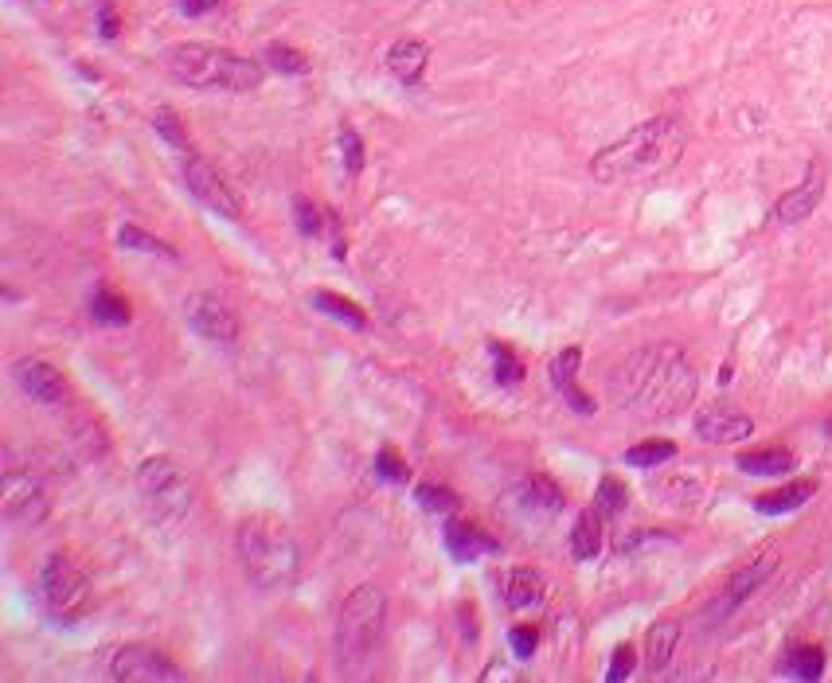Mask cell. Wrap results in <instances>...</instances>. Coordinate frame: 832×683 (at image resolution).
<instances>
[{"label": "cell", "instance_id": "4dcf8cb0", "mask_svg": "<svg viewBox=\"0 0 832 683\" xmlns=\"http://www.w3.org/2000/svg\"><path fill=\"white\" fill-rule=\"evenodd\" d=\"M488 356H493V375L496 383H505V387H516V383L524 379V364L521 356H516L508 344H488Z\"/></svg>", "mask_w": 832, "mask_h": 683}, {"label": "cell", "instance_id": "30bf717a", "mask_svg": "<svg viewBox=\"0 0 832 683\" xmlns=\"http://www.w3.org/2000/svg\"><path fill=\"white\" fill-rule=\"evenodd\" d=\"M185 184L204 207H211V211L219 215V219H231V222L242 219V204L231 191V184H227L208 160L196 157V152H188V160H185Z\"/></svg>", "mask_w": 832, "mask_h": 683}, {"label": "cell", "instance_id": "83f0119b", "mask_svg": "<svg viewBox=\"0 0 832 683\" xmlns=\"http://www.w3.org/2000/svg\"><path fill=\"white\" fill-rule=\"evenodd\" d=\"M294 222L305 239H325L328 231V207L313 204L309 196H294Z\"/></svg>", "mask_w": 832, "mask_h": 683}, {"label": "cell", "instance_id": "d6a6232c", "mask_svg": "<svg viewBox=\"0 0 832 683\" xmlns=\"http://www.w3.org/2000/svg\"><path fill=\"white\" fill-rule=\"evenodd\" d=\"M625 504H630V493H625V485L617 477H602L598 481V493H594V508L602 512V516H622Z\"/></svg>", "mask_w": 832, "mask_h": 683}, {"label": "cell", "instance_id": "6da1fadb", "mask_svg": "<svg viewBox=\"0 0 832 683\" xmlns=\"http://www.w3.org/2000/svg\"><path fill=\"white\" fill-rule=\"evenodd\" d=\"M700 375L681 344H648L622 359L610 379L614 398L637 418H673L696 398Z\"/></svg>", "mask_w": 832, "mask_h": 683}, {"label": "cell", "instance_id": "f1b7e54d", "mask_svg": "<svg viewBox=\"0 0 832 683\" xmlns=\"http://www.w3.org/2000/svg\"><path fill=\"white\" fill-rule=\"evenodd\" d=\"M415 501H418V508H423L426 516H454V512L462 508V501H457L454 488L434 485V481H426V485L415 488Z\"/></svg>", "mask_w": 832, "mask_h": 683}, {"label": "cell", "instance_id": "cb8c5ba5", "mask_svg": "<svg viewBox=\"0 0 832 683\" xmlns=\"http://www.w3.org/2000/svg\"><path fill=\"white\" fill-rule=\"evenodd\" d=\"M90 317H95L98 325L126 328V325H129V317H133V309H129L126 297L113 294L110 286H98L95 294H90Z\"/></svg>", "mask_w": 832, "mask_h": 683}, {"label": "cell", "instance_id": "7a4b0ae2", "mask_svg": "<svg viewBox=\"0 0 832 683\" xmlns=\"http://www.w3.org/2000/svg\"><path fill=\"white\" fill-rule=\"evenodd\" d=\"M684 126L676 118H648L633 126L614 145L594 152L591 176L598 184H630V180H653L668 172L684 157Z\"/></svg>", "mask_w": 832, "mask_h": 683}, {"label": "cell", "instance_id": "44dd1931", "mask_svg": "<svg viewBox=\"0 0 832 683\" xmlns=\"http://www.w3.org/2000/svg\"><path fill=\"white\" fill-rule=\"evenodd\" d=\"M798 457L790 449H751L739 453V469L751 473V477H782V473H793Z\"/></svg>", "mask_w": 832, "mask_h": 683}, {"label": "cell", "instance_id": "b9f144b4", "mask_svg": "<svg viewBox=\"0 0 832 683\" xmlns=\"http://www.w3.org/2000/svg\"><path fill=\"white\" fill-rule=\"evenodd\" d=\"M102 36H106V40H113V36H118V17H113V9H102Z\"/></svg>", "mask_w": 832, "mask_h": 683}, {"label": "cell", "instance_id": "ab89813d", "mask_svg": "<svg viewBox=\"0 0 832 683\" xmlns=\"http://www.w3.org/2000/svg\"><path fill=\"white\" fill-rule=\"evenodd\" d=\"M559 390H563V398H567L575 414H594V398L586 395V390H578L575 383H567V387H559Z\"/></svg>", "mask_w": 832, "mask_h": 683}, {"label": "cell", "instance_id": "603a6c76", "mask_svg": "<svg viewBox=\"0 0 832 683\" xmlns=\"http://www.w3.org/2000/svg\"><path fill=\"white\" fill-rule=\"evenodd\" d=\"M313 301V309H320L325 317H333V320H340V325H348V328H368V313L360 309L356 301H348V297H340V294H328V289H317V294L309 297Z\"/></svg>", "mask_w": 832, "mask_h": 683}, {"label": "cell", "instance_id": "836d02e7", "mask_svg": "<svg viewBox=\"0 0 832 683\" xmlns=\"http://www.w3.org/2000/svg\"><path fill=\"white\" fill-rule=\"evenodd\" d=\"M266 67H274V71H281V75H305L309 71V59L297 48H289V43H270V48H266Z\"/></svg>", "mask_w": 832, "mask_h": 683}, {"label": "cell", "instance_id": "9c48e42d", "mask_svg": "<svg viewBox=\"0 0 832 683\" xmlns=\"http://www.w3.org/2000/svg\"><path fill=\"white\" fill-rule=\"evenodd\" d=\"M110 675L118 683H177L185 680V667H177L152 644H121L110 656Z\"/></svg>", "mask_w": 832, "mask_h": 683}, {"label": "cell", "instance_id": "9a60e30c", "mask_svg": "<svg viewBox=\"0 0 832 683\" xmlns=\"http://www.w3.org/2000/svg\"><path fill=\"white\" fill-rule=\"evenodd\" d=\"M821 199H824V172H821V168H809L805 180H801L798 188H790L774 204V219L785 222V227H790V222H801V219H809V215L816 211V204H821Z\"/></svg>", "mask_w": 832, "mask_h": 683}, {"label": "cell", "instance_id": "5b68a950", "mask_svg": "<svg viewBox=\"0 0 832 683\" xmlns=\"http://www.w3.org/2000/svg\"><path fill=\"white\" fill-rule=\"evenodd\" d=\"M387 625V594L368 582L356 586L337 610V660L345 675H364L384 641Z\"/></svg>", "mask_w": 832, "mask_h": 683}, {"label": "cell", "instance_id": "8fae6325", "mask_svg": "<svg viewBox=\"0 0 832 683\" xmlns=\"http://www.w3.org/2000/svg\"><path fill=\"white\" fill-rule=\"evenodd\" d=\"M185 313H188V325H192L204 340L219 344V348H235V344H239V336H242L239 313H235L227 301H219L216 294L188 297Z\"/></svg>", "mask_w": 832, "mask_h": 683}, {"label": "cell", "instance_id": "7402d4cb", "mask_svg": "<svg viewBox=\"0 0 832 683\" xmlns=\"http://www.w3.org/2000/svg\"><path fill=\"white\" fill-rule=\"evenodd\" d=\"M598 551H602V512L586 508L583 516L575 519V527H571V555H575L578 563H591Z\"/></svg>", "mask_w": 832, "mask_h": 683}, {"label": "cell", "instance_id": "7c38bea8", "mask_svg": "<svg viewBox=\"0 0 832 683\" xmlns=\"http://www.w3.org/2000/svg\"><path fill=\"white\" fill-rule=\"evenodd\" d=\"M12 379H17V387L24 390L32 403H43V406H59L67 398V375L59 372V367H51L48 359H17L12 364Z\"/></svg>", "mask_w": 832, "mask_h": 683}, {"label": "cell", "instance_id": "ffe728a7", "mask_svg": "<svg viewBox=\"0 0 832 683\" xmlns=\"http://www.w3.org/2000/svg\"><path fill=\"white\" fill-rule=\"evenodd\" d=\"M813 493H816L813 481H790V485L774 488V493H762L759 501H754V508H759L762 516H782V512H798Z\"/></svg>", "mask_w": 832, "mask_h": 683}, {"label": "cell", "instance_id": "8d00e7d4", "mask_svg": "<svg viewBox=\"0 0 832 683\" xmlns=\"http://www.w3.org/2000/svg\"><path fill=\"white\" fill-rule=\"evenodd\" d=\"M376 473L384 481H392V485H403V481H407V465L399 462V453H395L392 445H384V449L376 453Z\"/></svg>", "mask_w": 832, "mask_h": 683}, {"label": "cell", "instance_id": "f546056e", "mask_svg": "<svg viewBox=\"0 0 832 683\" xmlns=\"http://www.w3.org/2000/svg\"><path fill=\"white\" fill-rule=\"evenodd\" d=\"M785 672L801 675V680H821L824 652L816 649V644H801V649H790V656H785Z\"/></svg>", "mask_w": 832, "mask_h": 683}, {"label": "cell", "instance_id": "ba28073f", "mask_svg": "<svg viewBox=\"0 0 832 683\" xmlns=\"http://www.w3.org/2000/svg\"><path fill=\"white\" fill-rule=\"evenodd\" d=\"M0 508H4V519H9V524L36 527V524H43L51 512L48 488L40 485L36 473L9 465V469H4V496H0Z\"/></svg>", "mask_w": 832, "mask_h": 683}, {"label": "cell", "instance_id": "4fadbf2b", "mask_svg": "<svg viewBox=\"0 0 832 683\" xmlns=\"http://www.w3.org/2000/svg\"><path fill=\"white\" fill-rule=\"evenodd\" d=\"M696 434H700V442L731 445V442H746V437L754 434V422L746 418L743 410H731V406H712V410H700Z\"/></svg>", "mask_w": 832, "mask_h": 683}, {"label": "cell", "instance_id": "e575fe53", "mask_svg": "<svg viewBox=\"0 0 832 683\" xmlns=\"http://www.w3.org/2000/svg\"><path fill=\"white\" fill-rule=\"evenodd\" d=\"M578 364H583V348H563L559 356L547 364V375H552L555 387H567V383H575Z\"/></svg>", "mask_w": 832, "mask_h": 683}, {"label": "cell", "instance_id": "1f68e13d", "mask_svg": "<svg viewBox=\"0 0 832 683\" xmlns=\"http://www.w3.org/2000/svg\"><path fill=\"white\" fill-rule=\"evenodd\" d=\"M152 129H157L160 137L169 145H177L180 152H192V141H188V129L185 121L177 118V110H169V106H160L157 113H152Z\"/></svg>", "mask_w": 832, "mask_h": 683}, {"label": "cell", "instance_id": "3957f363", "mask_svg": "<svg viewBox=\"0 0 832 683\" xmlns=\"http://www.w3.org/2000/svg\"><path fill=\"white\" fill-rule=\"evenodd\" d=\"M160 67L169 79L192 90H224V95H247L266 79V67L239 51L211 48V43H172L160 56Z\"/></svg>", "mask_w": 832, "mask_h": 683}, {"label": "cell", "instance_id": "f35d334b", "mask_svg": "<svg viewBox=\"0 0 832 683\" xmlns=\"http://www.w3.org/2000/svg\"><path fill=\"white\" fill-rule=\"evenodd\" d=\"M630 672H633V644H617V649H614V660H610L606 680H610V683H622V680H630Z\"/></svg>", "mask_w": 832, "mask_h": 683}, {"label": "cell", "instance_id": "d590c367", "mask_svg": "<svg viewBox=\"0 0 832 683\" xmlns=\"http://www.w3.org/2000/svg\"><path fill=\"white\" fill-rule=\"evenodd\" d=\"M340 152H345V165L353 176L364 172V141L353 126H340Z\"/></svg>", "mask_w": 832, "mask_h": 683}, {"label": "cell", "instance_id": "277c9868", "mask_svg": "<svg viewBox=\"0 0 832 683\" xmlns=\"http://www.w3.org/2000/svg\"><path fill=\"white\" fill-rule=\"evenodd\" d=\"M235 551L247 571V578L258 590H286L297 582L301 571V555H297V540L278 516L270 512H255V516L239 519L235 527Z\"/></svg>", "mask_w": 832, "mask_h": 683}, {"label": "cell", "instance_id": "484cf974", "mask_svg": "<svg viewBox=\"0 0 832 683\" xmlns=\"http://www.w3.org/2000/svg\"><path fill=\"white\" fill-rule=\"evenodd\" d=\"M676 457V445L668 437H648V442H637L633 449H625V465L633 469H656V465L673 462Z\"/></svg>", "mask_w": 832, "mask_h": 683}, {"label": "cell", "instance_id": "e0dca14e", "mask_svg": "<svg viewBox=\"0 0 832 683\" xmlns=\"http://www.w3.org/2000/svg\"><path fill=\"white\" fill-rule=\"evenodd\" d=\"M774 571H777V551H774V547L762 551V555H754L751 563H743V566H739V571L727 578V602H731V605L746 602V597H751L754 590H759L762 582H766Z\"/></svg>", "mask_w": 832, "mask_h": 683}, {"label": "cell", "instance_id": "4316f807", "mask_svg": "<svg viewBox=\"0 0 832 683\" xmlns=\"http://www.w3.org/2000/svg\"><path fill=\"white\" fill-rule=\"evenodd\" d=\"M118 247L121 250H141V255H160V258H177V247L165 239H157V235L141 231L137 222H126L118 231Z\"/></svg>", "mask_w": 832, "mask_h": 683}, {"label": "cell", "instance_id": "d6986e66", "mask_svg": "<svg viewBox=\"0 0 832 683\" xmlns=\"http://www.w3.org/2000/svg\"><path fill=\"white\" fill-rule=\"evenodd\" d=\"M547 594V582L536 566H513L505 582V597L513 610H528V605H539Z\"/></svg>", "mask_w": 832, "mask_h": 683}, {"label": "cell", "instance_id": "60d3db41", "mask_svg": "<svg viewBox=\"0 0 832 683\" xmlns=\"http://www.w3.org/2000/svg\"><path fill=\"white\" fill-rule=\"evenodd\" d=\"M180 9H185L188 17H208V12L219 9V0H180Z\"/></svg>", "mask_w": 832, "mask_h": 683}, {"label": "cell", "instance_id": "2e32d148", "mask_svg": "<svg viewBox=\"0 0 832 683\" xmlns=\"http://www.w3.org/2000/svg\"><path fill=\"white\" fill-rule=\"evenodd\" d=\"M442 540H446V551L457 558V563H473V558L493 555V551L501 547L493 535H485L477 524H465V519H449Z\"/></svg>", "mask_w": 832, "mask_h": 683}, {"label": "cell", "instance_id": "ac0fdd59", "mask_svg": "<svg viewBox=\"0 0 832 683\" xmlns=\"http://www.w3.org/2000/svg\"><path fill=\"white\" fill-rule=\"evenodd\" d=\"M676 644H681V621L673 617H661L645 636V664L648 672H664L668 660L676 656Z\"/></svg>", "mask_w": 832, "mask_h": 683}, {"label": "cell", "instance_id": "52a82bcc", "mask_svg": "<svg viewBox=\"0 0 832 683\" xmlns=\"http://www.w3.org/2000/svg\"><path fill=\"white\" fill-rule=\"evenodd\" d=\"M40 594H43L48 613L56 621H63V625H75V621H82L95 610V586H90L87 574L63 555L48 558V566H43V574H40Z\"/></svg>", "mask_w": 832, "mask_h": 683}, {"label": "cell", "instance_id": "5bb4252c", "mask_svg": "<svg viewBox=\"0 0 832 683\" xmlns=\"http://www.w3.org/2000/svg\"><path fill=\"white\" fill-rule=\"evenodd\" d=\"M430 67V43L418 40V36H403L387 48V71L395 75V82L403 87H418Z\"/></svg>", "mask_w": 832, "mask_h": 683}, {"label": "cell", "instance_id": "d4e9b609", "mask_svg": "<svg viewBox=\"0 0 832 683\" xmlns=\"http://www.w3.org/2000/svg\"><path fill=\"white\" fill-rule=\"evenodd\" d=\"M521 501L528 504V508H539V512H559L563 508V488L555 485L547 473H528L521 485Z\"/></svg>", "mask_w": 832, "mask_h": 683}, {"label": "cell", "instance_id": "74e56055", "mask_svg": "<svg viewBox=\"0 0 832 683\" xmlns=\"http://www.w3.org/2000/svg\"><path fill=\"white\" fill-rule=\"evenodd\" d=\"M508 644H513V652L521 660H532V652H536V644H539V628L536 625H516L513 633H508Z\"/></svg>", "mask_w": 832, "mask_h": 683}, {"label": "cell", "instance_id": "8992f818", "mask_svg": "<svg viewBox=\"0 0 832 683\" xmlns=\"http://www.w3.org/2000/svg\"><path fill=\"white\" fill-rule=\"evenodd\" d=\"M137 488L160 524H180L196 508V477L177 457H149L137 469Z\"/></svg>", "mask_w": 832, "mask_h": 683}]
</instances>
